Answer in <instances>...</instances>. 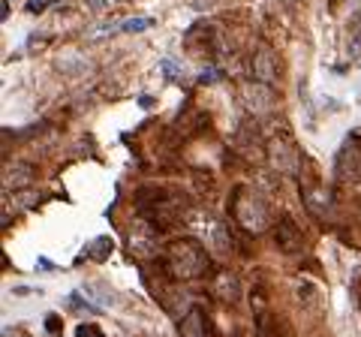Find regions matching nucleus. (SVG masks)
<instances>
[{
  "instance_id": "nucleus-1",
  "label": "nucleus",
  "mask_w": 361,
  "mask_h": 337,
  "mask_svg": "<svg viewBox=\"0 0 361 337\" xmlns=\"http://www.w3.org/2000/svg\"><path fill=\"white\" fill-rule=\"evenodd\" d=\"M136 205L142 220H148L154 229H169L184 217V199L160 187H142L136 196Z\"/></svg>"
},
{
  "instance_id": "nucleus-2",
  "label": "nucleus",
  "mask_w": 361,
  "mask_h": 337,
  "mask_svg": "<svg viewBox=\"0 0 361 337\" xmlns=\"http://www.w3.org/2000/svg\"><path fill=\"white\" fill-rule=\"evenodd\" d=\"M163 265L169 271V277L175 280H196L208 271V250L193 238H180L172 241L163 253Z\"/></svg>"
},
{
  "instance_id": "nucleus-3",
  "label": "nucleus",
  "mask_w": 361,
  "mask_h": 337,
  "mask_svg": "<svg viewBox=\"0 0 361 337\" xmlns=\"http://www.w3.org/2000/svg\"><path fill=\"white\" fill-rule=\"evenodd\" d=\"M232 214L235 220L244 226L247 232H265L268 223H271V211H268V202L259 196L256 190L250 187H238L235 196H232Z\"/></svg>"
},
{
  "instance_id": "nucleus-4",
  "label": "nucleus",
  "mask_w": 361,
  "mask_h": 337,
  "mask_svg": "<svg viewBox=\"0 0 361 337\" xmlns=\"http://www.w3.org/2000/svg\"><path fill=\"white\" fill-rule=\"evenodd\" d=\"M190 226L196 235H202V241L208 244V250L214 253H229V232L223 226V220H217L208 211H193L190 214Z\"/></svg>"
},
{
  "instance_id": "nucleus-5",
  "label": "nucleus",
  "mask_w": 361,
  "mask_h": 337,
  "mask_svg": "<svg viewBox=\"0 0 361 337\" xmlns=\"http://www.w3.org/2000/svg\"><path fill=\"white\" fill-rule=\"evenodd\" d=\"M268 163L283 175H298L301 172V151L286 132L268 142Z\"/></svg>"
},
{
  "instance_id": "nucleus-6",
  "label": "nucleus",
  "mask_w": 361,
  "mask_h": 337,
  "mask_svg": "<svg viewBox=\"0 0 361 337\" xmlns=\"http://www.w3.org/2000/svg\"><path fill=\"white\" fill-rule=\"evenodd\" d=\"M129 253L136 259H154L160 253V238H157V229L150 226L148 220H136L129 226Z\"/></svg>"
},
{
  "instance_id": "nucleus-7",
  "label": "nucleus",
  "mask_w": 361,
  "mask_h": 337,
  "mask_svg": "<svg viewBox=\"0 0 361 337\" xmlns=\"http://www.w3.org/2000/svg\"><path fill=\"white\" fill-rule=\"evenodd\" d=\"M334 172H337V181H344V184L361 181V142L358 139H349L346 145L340 148Z\"/></svg>"
},
{
  "instance_id": "nucleus-8",
  "label": "nucleus",
  "mask_w": 361,
  "mask_h": 337,
  "mask_svg": "<svg viewBox=\"0 0 361 337\" xmlns=\"http://www.w3.org/2000/svg\"><path fill=\"white\" fill-rule=\"evenodd\" d=\"M241 97H244V106L253 111V115H268V111H274L277 99H274V90L262 81H247L244 88H241Z\"/></svg>"
},
{
  "instance_id": "nucleus-9",
  "label": "nucleus",
  "mask_w": 361,
  "mask_h": 337,
  "mask_svg": "<svg viewBox=\"0 0 361 337\" xmlns=\"http://www.w3.org/2000/svg\"><path fill=\"white\" fill-rule=\"evenodd\" d=\"M253 76L256 81H262V85H274L277 76H280V64H277V57L271 48H259V52L253 55Z\"/></svg>"
},
{
  "instance_id": "nucleus-10",
  "label": "nucleus",
  "mask_w": 361,
  "mask_h": 337,
  "mask_svg": "<svg viewBox=\"0 0 361 337\" xmlns=\"http://www.w3.org/2000/svg\"><path fill=\"white\" fill-rule=\"evenodd\" d=\"M274 241H277V247L283 253H295V250H301V244H304V235H301V229L295 226L292 220L283 217L274 226Z\"/></svg>"
},
{
  "instance_id": "nucleus-11",
  "label": "nucleus",
  "mask_w": 361,
  "mask_h": 337,
  "mask_svg": "<svg viewBox=\"0 0 361 337\" xmlns=\"http://www.w3.org/2000/svg\"><path fill=\"white\" fill-rule=\"evenodd\" d=\"M30 181H34V169L27 163H15V166L3 169V193H22Z\"/></svg>"
},
{
  "instance_id": "nucleus-12",
  "label": "nucleus",
  "mask_w": 361,
  "mask_h": 337,
  "mask_svg": "<svg viewBox=\"0 0 361 337\" xmlns=\"http://www.w3.org/2000/svg\"><path fill=\"white\" fill-rule=\"evenodd\" d=\"M180 337H208V322H205V313L199 308H190L184 313V319L178 325Z\"/></svg>"
},
{
  "instance_id": "nucleus-13",
  "label": "nucleus",
  "mask_w": 361,
  "mask_h": 337,
  "mask_svg": "<svg viewBox=\"0 0 361 337\" xmlns=\"http://www.w3.org/2000/svg\"><path fill=\"white\" fill-rule=\"evenodd\" d=\"M214 292L220 295L223 301H229V304H235L238 298H241V283H238V277L235 274H229V271H223L217 277V283H214Z\"/></svg>"
},
{
  "instance_id": "nucleus-14",
  "label": "nucleus",
  "mask_w": 361,
  "mask_h": 337,
  "mask_svg": "<svg viewBox=\"0 0 361 337\" xmlns=\"http://www.w3.org/2000/svg\"><path fill=\"white\" fill-rule=\"evenodd\" d=\"M82 292H85V298L94 304L97 310H106V308H112V304H115V295L108 292L103 283H85Z\"/></svg>"
},
{
  "instance_id": "nucleus-15",
  "label": "nucleus",
  "mask_w": 361,
  "mask_h": 337,
  "mask_svg": "<svg viewBox=\"0 0 361 337\" xmlns=\"http://www.w3.org/2000/svg\"><path fill=\"white\" fill-rule=\"evenodd\" d=\"M112 250H115V241L108 238V235H99V238H94L85 247V256L94 259V262H106L108 256H112Z\"/></svg>"
},
{
  "instance_id": "nucleus-16",
  "label": "nucleus",
  "mask_w": 361,
  "mask_h": 337,
  "mask_svg": "<svg viewBox=\"0 0 361 337\" xmlns=\"http://www.w3.org/2000/svg\"><path fill=\"white\" fill-rule=\"evenodd\" d=\"M148 27H154V18L150 15H136V18L120 22V30H124V34H145Z\"/></svg>"
},
{
  "instance_id": "nucleus-17",
  "label": "nucleus",
  "mask_w": 361,
  "mask_h": 337,
  "mask_svg": "<svg viewBox=\"0 0 361 337\" xmlns=\"http://www.w3.org/2000/svg\"><path fill=\"white\" fill-rule=\"evenodd\" d=\"M160 73H163L169 81H175V85H184V73H180V67L175 64V60H160Z\"/></svg>"
},
{
  "instance_id": "nucleus-18",
  "label": "nucleus",
  "mask_w": 361,
  "mask_h": 337,
  "mask_svg": "<svg viewBox=\"0 0 361 337\" xmlns=\"http://www.w3.org/2000/svg\"><path fill=\"white\" fill-rule=\"evenodd\" d=\"M220 78H223V69H220V67H205L202 76H199V81H202V85H217Z\"/></svg>"
},
{
  "instance_id": "nucleus-19",
  "label": "nucleus",
  "mask_w": 361,
  "mask_h": 337,
  "mask_svg": "<svg viewBox=\"0 0 361 337\" xmlns=\"http://www.w3.org/2000/svg\"><path fill=\"white\" fill-rule=\"evenodd\" d=\"M48 4H52V0H27V13L39 15V13H45V9H48Z\"/></svg>"
},
{
  "instance_id": "nucleus-20",
  "label": "nucleus",
  "mask_w": 361,
  "mask_h": 337,
  "mask_svg": "<svg viewBox=\"0 0 361 337\" xmlns=\"http://www.w3.org/2000/svg\"><path fill=\"white\" fill-rule=\"evenodd\" d=\"M76 337H103V331L97 329V325H90V322H85V325H78V331H76Z\"/></svg>"
},
{
  "instance_id": "nucleus-21",
  "label": "nucleus",
  "mask_w": 361,
  "mask_h": 337,
  "mask_svg": "<svg viewBox=\"0 0 361 337\" xmlns=\"http://www.w3.org/2000/svg\"><path fill=\"white\" fill-rule=\"evenodd\" d=\"M45 325H48V329H52V331H57V329H60V322H57V316H48V319H45Z\"/></svg>"
},
{
  "instance_id": "nucleus-22",
  "label": "nucleus",
  "mask_w": 361,
  "mask_h": 337,
  "mask_svg": "<svg viewBox=\"0 0 361 337\" xmlns=\"http://www.w3.org/2000/svg\"><path fill=\"white\" fill-rule=\"evenodd\" d=\"M87 4H90V9H106L108 0H87Z\"/></svg>"
},
{
  "instance_id": "nucleus-23",
  "label": "nucleus",
  "mask_w": 361,
  "mask_h": 337,
  "mask_svg": "<svg viewBox=\"0 0 361 337\" xmlns=\"http://www.w3.org/2000/svg\"><path fill=\"white\" fill-rule=\"evenodd\" d=\"M0 15H3V18L9 15V0H3V9H0Z\"/></svg>"
}]
</instances>
